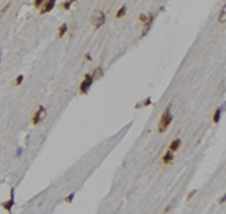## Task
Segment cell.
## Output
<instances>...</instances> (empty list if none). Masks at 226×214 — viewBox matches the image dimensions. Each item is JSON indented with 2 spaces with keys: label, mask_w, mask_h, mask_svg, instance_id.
I'll use <instances>...</instances> for the list:
<instances>
[{
  "label": "cell",
  "mask_w": 226,
  "mask_h": 214,
  "mask_svg": "<svg viewBox=\"0 0 226 214\" xmlns=\"http://www.w3.org/2000/svg\"><path fill=\"white\" fill-rule=\"evenodd\" d=\"M217 21H219L220 24L226 23V3L223 5V8H222V11H220V14H219V17H217Z\"/></svg>",
  "instance_id": "obj_10"
},
{
  "label": "cell",
  "mask_w": 226,
  "mask_h": 214,
  "mask_svg": "<svg viewBox=\"0 0 226 214\" xmlns=\"http://www.w3.org/2000/svg\"><path fill=\"white\" fill-rule=\"evenodd\" d=\"M103 75H104V70H103L101 67H97V68L94 70V72H92V77H94V80H100Z\"/></svg>",
  "instance_id": "obj_8"
},
{
  "label": "cell",
  "mask_w": 226,
  "mask_h": 214,
  "mask_svg": "<svg viewBox=\"0 0 226 214\" xmlns=\"http://www.w3.org/2000/svg\"><path fill=\"white\" fill-rule=\"evenodd\" d=\"M148 17H149V15H146V14H140L139 20H140V21H142V23H145V21L148 20Z\"/></svg>",
  "instance_id": "obj_21"
},
{
  "label": "cell",
  "mask_w": 226,
  "mask_h": 214,
  "mask_svg": "<svg viewBox=\"0 0 226 214\" xmlns=\"http://www.w3.org/2000/svg\"><path fill=\"white\" fill-rule=\"evenodd\" d=\"M54 6H56V0H45V3L41 8V14H48L50 11H53Z\"/></svg>",
  "instance_id": "obj_7"
},
{
  "label": "cell",
  "mask_w": 226,
  "mask_h": 214,
  "mask_svg": "<svg viewBox=\"0 0 226 214\" xmlns=\"http://www.w3.org/2000/svg\"><path fill=\"white\" fill-rule=\"evenodd\" d=\"M71 5H72V2H71V0H67V2H63L62 8H63L65 11H70V9H71Z\"/></svg>",
  "instance_id": "obj_19"
},
{
  "label": "cell",
  "mask_w": 226,
  "mask_h": 214,
  "mask_svg": "<svg viewBox=\"0 0 226 214\" xmlns=\"http://www.w3.org/2000/svg\"><path fill=\"white\" fill-rule=\"evenodd\" d=\"M45 115H47V110H45V107L44 106H39L36 109V112L33 113V116H32V124H41L42 122V119L45 118Z\"/></svg>",
  "instance_id": "obj_3"
},
{
  "label": "cell",
  "mask_w": 226,
  "mask_h": 214,
  "mask_svg": "<svg viewBox=\"0 0 226 214\" xmlns=\"http://www.w3.org/2000/svg\"><path fill=\"white\" fill-rule=\"evenodd\" d=\"M219 202H220V204H223V202H226V195L223 197H220V201H219Z\"/></svg>",
  "instance_id": "obj_23"
},
{
  "label": "cell",
  "mask_w": 226,
  "mask_h": 214,
  "mask_svg": "<svg viewBox=\"0 0 226 214\" xmlns=\"http://www.w3.org/2000/svg\"><path fill=\"white\" fill-rule=\"evenodd\" d=\"M74 197H75V195H74V193H70L68 196L65 197V202H67V204H71V202L74 201Z\"/></svg>",
  "instance_id": "obj_20"
},
{
  "label": "cell",
  "mask_w": 226,
  "mask_h": 214,
  "mask_svg": "<svg viewBox=\"0 0 226 214\" xmlns=\"http://www.w3.org/2000/svg\"><path fill=\"white\" fill-rule=\"evenodd\" d=\"M154 20H155V14H151V15L148 17V20L143 23V30H142V35H140L142 38L151 30V27H152V24H154Z\"/></svg>",
  "instance_id": "obj_5"
},
{
  "label": "cell",
  "mask_w": 226,
  "mask_h": 214,
  "mask_svg": "<svg viewBox=\"0 0 226 214\" xmlns=\"http://www.w3.org/2000/svg\"><path fill=\"white\" fill-rule=\"evenodd\" d=\"M9 8H11V3H6V5L0 9V17H2V15H5V14H6V11H8Z\"/></svg>",
  "instance_id": "obj_17"
},
{
  "label": "cell",
  "mask_w": 226,
  "mask_h": 214,
  "mask_svg": "<svg viewBox=\"0 0 226 214\" xmlns=\"http://www.w3.org/2000/svg\"><path fill=\"white\" fill-rule=\"evenodd\" d=\"M170 122H172V113H170V109L167 107V109L163 112V115H161V118H160V121H158V128H157V131H158V133H164V131L169 128Z\"/></svg>",
  "instance_id": "obj_1"
},
{
  "label": "cell",
  "mask_w": 226,
  "mask_h": 214,
  "mask_svg": "<svg viewBox=\"0 0 226 214\" xmlns=\"http://www.w3.org/2000/svg\"><path fill=\"white\" fill-rule=\"evenodd\" d=\"M172 161H174V152L172 151H167L163 155V164H170Z\"/></svg>",
  "instance_id": "obj_9"
},
{
  "label": "cell",
  "mask_w": 226,
  "mask_h": 214,
  "mask_svg": "<svg viewBox=\"0 0 226 214\" xmlns=\"http://www.w3.org/2000/svg\"><path fill=\"white\" fill-rule=\"evenodd\" d=\"M125 14H127V6H122L121 9L116 12V18H122Z\"/></svg>",
  "instance_id": "obj_15"
},
{
  "label": "cell",
  "mask_w": 226,
  "mask_h": 214,
  "mask_svg": "<svg viewBox=\"0 0 226 214\" xmlns=\"http://www.w3.org/2000/svg\"><path fill=\"white\" fill-rule=\"evenodd\" d=\"M68 32V26L67 24H62L60 27H59V30H57V38H63V35Z\"/></svg>",
  "instance_id": "obj_12"
},
{
  "label": "cell",
  "mask_w": 226,
  "mask_h": 214,
  "mask_svg": "<svg viewBox=\"0 0 226 214\" xmlns=\"http://www.w3.org/2000/svg\"><path fill=\"white\" fill-rule=\"evenodd\" d=\"M220 115H222V109H217L216 112H214V116H213V122H219L220 121Z\"/></svg>",
  "instance_id": "obj_13"
},
{
  "label": "cell",
  "mask_w": 226,
  "mask_h": 214,
  "mask_svg": "<svg viewBox=\"0 0 226 214\" xmlns=\"http://www.w3.org/2000/svg\"><path fill=\"white\" fill-rule=\"evenodd\" d=\"M94 77H92V74H86L85 75V78H83V82L80 83V94L82 95H86L89 89H90V86L94 85Z\"/></svg>",
  "instance_id": "obj_2"
},
{
  "label": "cell",
  "mask_w": 226,
  "mask_h": 214,
  "mask_svg": "<svg viewBox=\"0 0 226 214\" xmlns=\"http://www.w3.org/2000/svg\"><path fill=\"white\" fill-rule=\"evenodd\" d=\"M44 3H45V0H33V6L38 8V9H39V8H42V5H44Z\"/></svg>",
  "instance_id": "obj_18"
},
{
  "label": "cell",
  "mask_w": 226,
  "mask_h": 214,
  "mask_svg": "<svg viewBox=\"0 0 226 214\" xmlns=\"http://www.w3.org/2000/svg\"><path fill=\"white\" fill-rule=\"evenodd\" d=\"M71 2H72V3H74V2H77V0H71Z\"/></svg>",
  "instance_id": "obj_24"
},
{
  "label": "cell",
  "mask_w": 226,
  "mask_h": 214,
  "mask_svg": "<svg viewBox=\"0 0 226 214\" xmlns=\"http://www.w3.org/2000/svg\"><path fill=\"white\" fill-rule=\"evenodd\" d=\"M0 62H2V54H0Z\"/></svg>",
  "instance_id": "obj_25"
},
{
  "label": "cell",
  "mask_w": 226,
  "mask_h": 214,
  "mask_svg": "<svg viewBox=\"0 0 226 214\" xmlns=\"http://www.w3.org/2000/svg\"><path fill=\"white\" fill-rule=\"evenodd\" d=\"M151 103H152V101H151V98H146V100H143V101H142V103H140V104H137V109H139V107H146V106H149V104H151Z\"/></svg>",
  "instance_id": "obj_16"
},
{
  "label": "cell",
  "mask_w": 226,
  "mask_h": 214,
  "mask_svg": "<svg viewBox=\"0 0 226 214\" xmlns=\"http://www.w3.org/2000/svg\"><path fill=\"white\" fill-rule=\"evenodd\" d=\"M92 26L94 27H101V26H104V23H105V14L104 12H101V11H98V12H95L94 15H92Z\"/></svg>",
  "instance_id": "obj_4"
},
{
  "label": "cell",
  "mask_w": 226,
  "mask_h": 214,
  "mask_svg": "<svg viewBox=\"0 0 226 214\" xmlns=\"http://www.w3.org/2000/svg\"><path fill=\"white\" fill-rule=\"evenodd\" d=\"M85 59H86L87 62H90V60H92V56H90V53H86V54H85Z\"/></svg>",
  "instance_id": "obj_22"
},
{
  "label": "cell",
  "mask_w": 226,
  "mask_h": 214,
  "mask_svg": "<svg viewBox=\"0 0 226 214\" xmlns=\"http://www.w3.org/2000/svg\"><path fill=\"white\" fill-rule=\"evenodd\" d=\"M15 205V199H14V189H11V196H9V199L6 201V202H3L2 204V207H3V210L5 211H12V207Z\"/></svg>",
  "instance_id": "obj_6"
},
{
  "label": "cell",
  "mask_w": 226,
  "mask_h": 214,
  "mask_svg": "<svg viewBox=\"0 0 226 214\" xmlns=\"http://www.w3.org/2000/svg\"><path fill=\"white\" fill-rule=\"evenodd\" d=\"M179 146H181V139H174V140H172V143L169 145V151L175 152V151H176Z\"/></svg>",
  "instance_id": "obj_11"
},
{
  "label": "cell",
  "mask_w": 226,
  "mask_h": 214,
  "mask_svg": "<svg viewBox=\"0 0 226 214\" xmlns=\"http://www.w3.org/2000/svg\"><path fill=\"white\" fill-rule=\"evenodd\" d=\"M23 82H24V75H23V74H20V75H17V78L14 80V86H20Z\"/></svg>",
  "instance_id": "obj_14"
}]
</instances>
